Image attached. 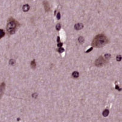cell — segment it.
Masks as SVG:
<instances>
[{
    "mask_svg": "<svg viewBox=\"0 0 122 122\" xmlns=\"http://www.w3.org/2000/svg\"><path fill=\"white\" fill-rule=\"evenodd\" d=\"M62 45H63V43H62V42H59V43H58V47H61L62 46Z\"/></svg>",
    "mask_w": 122,
    "mask_h": 122,
    "instance_id": "cell-18",
    "label": "cell"
},
{
    "mask_svg": "<svg viewBox=\"0 0 122 122\" xmlns=\"http://www.w3.org/2000/svg\"><path fill=\"white\" fill-rule=\"evenodd\" d=\"M115 89H116V90H118V91H121V88H120L119 87H118V85H115Z\"/></svg>",
    "mask_w": 122,
    "mask_h": 122,
    "instance_id": "cell-19",
    "label": "cell"
},
{
    "mask_svg": "<svg viewBox=\"0 0 122 122\" xmlns=\"http://www.w3.org/2000/svg\"><path fill=\"white\" fill-rule=\"evenodd\" d=\"M15 63V60H13V59H11V60L9 61V64L11 65H13Z\"/></svg>",
    "mask_w": 122,
    "mask_h": 122,
    "instance_id": "cell-14",
    "label": "cell"
},
{
    "mask_svg": "<svg viewBox=\"0 0 122 122\" xmlns=\"http://www.w3.org/2000/svg\"><path fill=\"white\" fill-rule=\"evenodd\" d=\"M43 6H44V8H45V12H49L50 10V7L49 3H48L47 1H44L43 2Z\"/></svg>",
    "mask_w": 122,
    "mask_h": 122,
    "instance_id": "cell-4",
    "label": "cell"
},
{
    "mask_svg": "<svg viewBox=\"0 0 122 122\" xmlns=\"http://www.w3.org/2000/svg\"><path fill=\"white\" fill-rule=\"evenodd\" d=\"M30 9V6L28 4H25L24 6H23V10L24 12H27Z\"/></svg>",
    "mask_w": 122,
    "mask_h": 122,
    "instance_id": "cell-6",
    "label": "cell"
},
{
    "mask_svg": "<svg viewBox=\"0 0 122 122\" xmlns=\"http://www.w3.org/2000/svg\"><path fill=\"white\" fill-rule=\"evenodd\" d=\"M31 66L33 68H35L36 66V62L35 60H33L31 61Z\"/></svg>",
    "mask_w": 122,
    "mask_h": 122,
    "instance_id": "cell-10",
    "label": "cell"
},
{
    "mask_svg": "<svg viewBox=\"0 0 122 122\" xmlns=\"http://www.w3.org/2000/svg\"><path fill=\"white\" fill-rule=\"evenodd\" d=\"M78 41H79L80 43H83V42H84V38H83L82 36H80L79 38V39H78Z\"/></svg>",
    "mask_w": 122,
    "mask_h": 122,
    "instance_id": "cell-11",
    "label": "cell"
},
{
    "mask_svg": "<svg viewBox=\"0 0 122 122\" xmlns=\"http://www.w3.org/2000/svg\"><path fill=\"white\" fill-rule=\"evenodd\" d=\"M60 17H61V16H60V13L59 12H58V14H57V19H58V20H60Z\"/></svg>",
    "mask_w": 122,
    "mask_h": 122,
    "instance_id": "cell-17",
    "label": "cell"
},
{
    "mask_svg": "<svg viewBox=\"0 0 122 122\" xmlns=\"http://www.w3.org/2000/svg\"><path fill=\"white\" fill-rule=\"evenodd\" d=\"M37 96H38V95H37L36 93H35V94H33L32 97H34V98H36Z\"/></svg>",
    "mask_w": 122,
    "mask_h": 122,
    "instance_id": "cell-20",
    "label": "cell"
},
{
    "mask_svg": "<svg viewBox=\"0 0 122 122\" xmlns=\"http://www.w3.org/2000/svg\"><path fill=\"white\" fill-rule=\"evenodd\" d=\"M19 25L20 24L18 21H16L12 18H10L8 20V23L7 24V30L8 34H10V35L14 34Z\"/></svg>",
    "mask_w": 122,
    "mask_h": 122,
    "instance_id": "cell-2",
    "label": "cell"
},
{
    "mask_svg": "<svg viewBox=\"0 0 122 122\" xmlns=\"http://www.w3.org/2000/svg\"><path fill=\"white\" fill-rule=\"evenodd\" d=\"M110 114V111L108 110H104L102 114H103V117H107L108 115Z\"/></svg>",
    "mask_w": 122,
    "mask_h": 122,
    "instance_id": "cell-8",
    "label": "cell"
},
{
    "mask_svg": "<svg viewBox=\"0 0 122 122\" xmlns=\"http://www.w3.org/2000/svg\"><path fill=\"white\" fill-rule=\"evenodd\" d=\"M83 27V25L82 23H78L75 25V28L76 30H80Z\"/></svg>",
    "mask_w": 122,
    "mask_h": 122,
    "instance_id": "cell-5",
    "label": "cell"
},
{
    "mask_svg": "<svg viewBox=\"0 0 122 122\" xmlns=\"http://www.w3.org/2000/svg\"><path fill=\"white\" fill-rule=\"evenodd\" d=\"M106 63V60L103 58V56H100L99 58L95 60V65L97 67H102Z\"/></svg>",
    "mask_w": 122,
    "mask_h": 122,
    "instance_id": "cell-3",
    "label": "cell"
},
{
    "mask_svg": "<svg viewBox=\"0 0 122 122\" xmlns=\"http://www.w3.org/2000/svg\"><path fill=\"white\" fill-rule=\"evenodd\" d=\"M92 50H93V47H92L90 48V49H89V50H87V51H86V53H89V52L91 51Z\"/></svg>",
    "mask_w": 122,
    "mask_h": 122,
    "instance_id": "cell-21",
    "label": "cell"
},
{
    "mask_svg": "<svg viewBox=\"0 0 122 122\" xmlns=\"http://www.w3.org/2000/svg\"><path fill=\"white\" fill-rule=\"evenodd\" d=\"M57 41H58V43L60 42V38H59V36H58V38H57Z\"/></svg>",
    "mask_w": 122,
    "mask_h": 122,
    "instance_id": "cell-22",
    "label": "cell"
},
{
    "mask_svg": "<svg viewBox=\"0 0 122 122\" xmlns=\"http://www.w3.org/2000/svg\"><path fill=\"white\" fill-rule=\"evenodd\" d=\"M56 28L57 30H59L61 28V24H58L56 26Z\"/></svg>",
    "mask_w": 122,
    "mask_h": 122,
    "instance_id": "cell-12",
    "label": "cell"
},
{
    "mask_svg": "<svg viewBox=\"0 0 122 122\" xmlns=\"http://www.w3.org/2000/svg\"><path fill=\"white\" fill-rule=\"evenodd\" d=\"M121 60H122V56H120V55H118V56H117V60L120 62V61H121Z\"/></svg>",
    "mask_w": 122,
    "mask_h": 122,
    "instance_id": "cell-16",
    "label": "cell"
},
{
    "mask_svg": "<svg viewBox=\"0 0 122 122\" xmlns=\"http://www.w3.org/2000/svg\"><path fill=\"white\" fill-rule=\"evenodd\" d=\"M64 51H65V50L63 49V48L59 47V49H58V51L59 52V53H63V52Z\"/></svg>",
    "mask_w": 122,
    "mask_h": 122,
    "instance_id": "cell-15",
    "label": "cell"
},
{
    "mask_svg": "<svg viewBox=\"0 0 122 122\" xmlns=\"http://www.w3.org/2000/svg\"><path fill=\"white\" fill-rule=\"evenodd\" d=\"M111 55L110 54H105V58H106V59H110L111 58Z\"/></svg>",
    "mask_w": 122,
    "mask_h": 122,
    "instance_id": "cell-13",
    "label": "cell"
},
{
    "mask_svg": "<svg viewBox=\"0 0 122 122\" xmlns=\"http://www.w3.org/2000/svg\"><path fill=\"white\" fill-rule=\"evenodd\" d=\"M109 42V39L105 35L103 34L98 35L94 38L92 42V46L93 47L101 48L107 44Z\"/></svg>",
    "mask_w": 122,
    "mask_h": 122,
    "instance_id": "cell-1",
    "label": "cell"
},
{
    "mask_svg": "<svg viewBox=\"0 0 122 122\" xmlns=\"http://www.w3.org/2000/svg\"><path fill=\"white\" fill-rule=\"evenodd\" d=\"M72 76H73V78H75V79H77L78 78L79 76V73H78L77 71H74L72 74Z\"/></svg>",
    "mask_w": 122,
    "mask_h": 122,
    "instance_id": "cell-7",
    "label": "cell"
},
{
    "mask_svg": "<svg viewBox=\"0 0 122 122\" xmlns=\"http://www.w3.org/2000/svg\"><path fill=\"white\" fill-rule=\"evenodd\" d=\"M4 35H5V32L4 30L3 29H0V39L4 37Z\"/></svg>",
    "mask_w": 122,
    "mask_h": 122,
    "instance_id": "cell-9",
    "label": "cell"
}]
</instances>
